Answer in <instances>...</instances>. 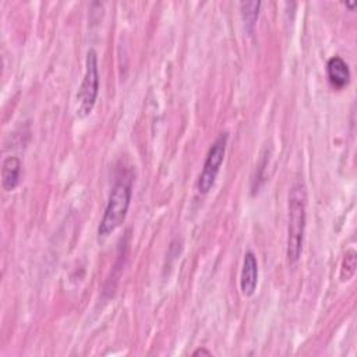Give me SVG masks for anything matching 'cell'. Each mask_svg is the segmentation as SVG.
Here are the masks:
<instances>
[{
  "label": "cell",
  "mask_w": 357,
  "mask_h": 357,
  "mask_svg": "<svg viewBox=\"0 0 357 357\" xmlns=\"http://www.w3.org/2000/svg\"><path fill=\"white\" fill-rule=\"evenodd\" d=\"M132 181L134 174L131 169H120L117 172L103 216L98 226L99 238L107 237L124 222L131 202Z\"/></svg>",
  "instance_id": "cell-1"
},
{
  "label": "cell",
  "mask_w": 357,
  "mask_h": 357,
  "mask_svg": "<svg viewBox=\"0 0 357 357\" xmlns=\"http://www.w3.org/2000/svg\"><path fill=\"white\" fill-rule=\"evenodd\" d=\"M258 284V261L252 251H247L243 258L240 275V290L243 296L250 297L255 293Z\"/></svg>",
  "instance_id": "cell-5"
},
{
  "label": "cell",
  "mask_w": 357,
  "mask_h": 357,
  "mask_svg": "<svg viewBox=\"0 0 357 357\" xmlns=\"http://www.w3.org/2000/svg\"><path fill=\"white\" fill-rule=\"evenodd\" d=\"M326 75L335 89H343L350 84L351 78L349 64L339 56H333L326 61Z\"/></svg>",
  "instance_id": "cell-6"
},
{
  "label": "cell",
  "mask_w": 357,
  "mask_h": 357,
  "mask_svg": "<svg viewBox=\"0 0 357 357\" xmlns=\"http://www.w3.org/2000/svg\"><path fill=\"white\" fill-rule=\"evenodd\" d=\"M192 356H194V357H197V356H212V353H211L209 350H206L205 347H198V349L192 353Z\"/></svg>",
  "instance_id": "cell-10"
},
{
  "label": "cell",
  "mask_w": 357,
  "mask_h": 357,
  "mask_svg": "<svg viewBox=\"0 0 357 357\" xmlns=\"http://www.w3.org/2000/svg\"><path fill=\"white\" fill-rule=\"evenodd\" d=\"M307 192L301 181H294L289 191V226L286 255L290 264L300 259L307 220Z\"/></svg>",
  "instance_id": "cell-2"
},
{
  "label": "cell",
  "mask_w": 357,
  "mask_h": 357,
  "mask_svg": "<svg viewBox=\"0 0 357 357\" xmlns=\"http://www.w3.org/2000/svg\"><path fill=\"white\" fill-rule=\"evenodd\" d=\"M99 93V68H98V54L93 49H89L86 52L85 59V73L82 82L79 85L78 93H77V116L84 119L86 117L95 103Z\"/></svg>",
  "instance_id": "cell-3"
},
{
  "label": "cell",
  "mask_w": 357,
  "mask_h": 357,
  "mask_svg": "<svg viewBox=\"0 0 357 357\" xmlns=\"http://www.w3.org/2000/svg\"><path fill=\"white\" fill-rule=\"evenodd\" d=\"M259 7H261V1H241V3H240L241 18H243L245 26H247L250 31L252 29V26L255 25L257 20H258Z\"/></svg>",
  "instance_id": "cell-8"
},
{
  "label": "cell",
  "mask_w": 357,
  "mask_h": 357,
  "mask_svg": "<svg viewBox=\"0 0 357 357\" xmlns=\"http://www.w3.org/2000/svg\"><path fill=\"white\" fill-rule=\"evenodd\" d=\"M356 272V252L354 250H349L342 261V268H340V279L342 280H350L351 276Z\"/></svg>",
  "instance_id": "cell-9"
},
{
  "label": "cell",
  "mask_w": 357,
  "mask_h": 357,
  "mask_svg": "<svg viewBox=\"0 0 357 357\" xmlns=\"http://www.w3.org/2000/svg\"><path fill=\"white\" fill-rule=\"evenodd\" d=\"M227 139H229V134L220 132L218 138L213 141V144L211 145V148L208 149L204 165H202V170L197 180V190L199 194H206L212 188L225 159Z\"/></svg>",
  "instance_id": "cell-4"
},
{
  "label": "cell",
  "mask_w": 357,
  "mask_h": 357,
  "mask_svg": "<svg viewBox=\"0 0 357 357\" xmlns=\"http://www.w3.org/2000/svg\"><path fill=\"white\" fill-rule=\"evenodd\" d=\"M21 160L17 156H7L1 165V185L6 191H13L20 183Z\"/></svg>",
  "instance_id": "cell-7"
}]
</instances>
